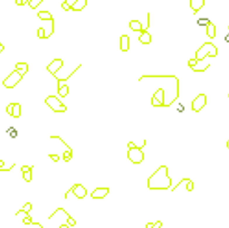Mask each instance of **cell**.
<instances>
[{"label": "cell", "instance_id": "46", "mask_svg": "<svg viewBox=\"0 0 229 228\" xmlns=\"http://www.w3.org/2000/svg\"><path fill=\"white\" fill-rule=\"evenodd\" d=\"M227 148H228V149H229V140H228V141H227Z\"/></svg>", "mask_w": 229, "mask_h": 228}, {"label": "cell", "instance_id": "5", "mask_svg": "<svg viewBox=\"0 0 229 228\" xmlns=\"http://www.w3.org/2000/svg\"><path fill=\"white\" fill-rule=\"evenodd\" d=\"M127 158L131 162L135 165H140L144 160V152L140 148H132L127 150Z\"/></svg>", "mask_w": 229, "mask_h": 228}, {"label": "cell", "instance_id": "48", "mask_svg": "<svg viewBox=\"0 0 229 228\" xmlns=\"http://www.w3.org/2000/svg\"><path fill=\"white\" fill-rule=\"evenodd\" d=\"M228 96H229V95H228Z\"/></svg>", "mask_w": 229, "mask_h": 228}, {"label": "cell", "instance_id": "42", "mask_svg": "<svg viewBox=\"0 0 229 228\" xmlns=\"http://www.w3.org/2000/svg\"><path fill=\"white\" fill-rule=\"evenodd\" d=\"M59 228H70V226H68L67 224H63V225H60V227Z\"/></svg>", "mask_w": 229, "mask_h": 228}, {"label": "cell", "instance_id": "14", "mask_svg": "<svg viewBox=\"0 0 229 228\" xmlns=\"http://www.w3.org/2000/svg\"><path fill=\"white\" fill-rule=\"evenodd\" d=\"M129 27L133 30V32H143V26L141 24L139 20H131L130 24H129Z\"/></svg>", "mask_w": 229, "mask_h": 228}, {"label": "cell", "instance_id": "31", "mask_svg": "<svg viewBox=\"0 0 229 228\" xmlns=\"http://www.w3.org/2000/svg\"><path fill=\"white\" fill-rule=\"evenodd\" d=\"M151 104H152L153 106H163V105H162L157 99H154L153 96H152V100H151Z\"/></svg>", "mask_w": 229, "mask_h": 228}, {"label": "cell", "instance_id": "33", "mask_svg": "<svg viewBox=\"0 0 229 228\" xmlns=\"http://www.w3.org/2000/svg\"><path fill=\"white\" fill-rule=\"evenodd\" d=\"M187 190H188V191H192V190H193V181L189 180V181L187 182Z\"/></svg>", "mask_w": 229, "mask_h": 228}, {"label": "cell", "instance_id": "37", "mask_svg": "<svg viewBox=\"0 0 229 228\" xmlns=\"http://www.w3.org/2000/svg\"><path fill=\"white\" fill-rule=\"evenodd\" d=\"M162 227V222H160V220H158V222H154V225H153L152 228H161Z\"/></svg>", "mask_w": 229, "mask_h": 228}, {"label": "cell", "instance_id": "26", "mask_svg": "<svg viewBox=\"0 0 229 228\" xmlns=\"http://www.w3.org/2000/svg\"><path fill=\"white\" fill-rule=\"evenodd\" d=\"M144 146H136L133 141H130V142L127 143V148H129V149H132V148H140V149H143Z\"/></svg>", "mask_w": 229, "mask_h": 228}, {"label": "cell", "instance_id": "10", "mask_svg": "<svg viewBox=\"0 0 229 228\" xmlns=\"http://www.w3.org/2000/svg\"><path fill=\"white\" fill-rule=\"evenodd\" d=\"M120 49L121 51H127L130 49V37L127 35H122L120 37Z\"/></svg>", "mask_w": 229, "mask_h": 228}, {"label": "cell", "instance_id": "8", "mask_svg": "<svg viewBox=\"0 0 229 228\" xmlns=\"http://www.w3.org/2000/svg\"><path fill=\"white\" fill-rule=\"evenodd\" d=\"M72 192H73L78 199H83V198H85V196L87 195V190H86V188L81 184H74L73 188H72Z\"/></svg>", "mask_w": 229, "mask_h": 228}, {"label": "cell", "instance_id": "44", "mask_svg": "<svg viewBox=\"0 0 229 228\" xmlns=\"http://www.w3.org/2000/svg\"><path fill=\"white\" fill-rule=\"evenodd\" d=\"M4 49H5V46H4L2 44H0V53H1V51H4Z\"/></svg>", "mask_w": 229, "mask_h": 228}, {"label": "cell", "instance_id": "23", "mask_svg": "<svg viewBox=\"0 0 229 228\" xmlns=\"http://www.w3.org/2000/svg\"><path fill=\"white\" fill-rule=\"evenodd\" d=\"M73 158V151H70V150H67V151L64 152L63 154V159L64 161H66V162H68L70 159Z\"/></svg>", "mask_w": 229, "mask_h": 228}, {"label": "cell", "instance_id": "30", "mask_svg": "<svg viewBox=\"0 0 229 228\" xmlns=\"http://www.w3.org/2000/svg\"><path fill=\"white\" fill-rule=\"evenodd\" d=\"M67 225L68 226H75L76 225V222H75V219L74 218H72V217H67Z\"/></svg>", "mask_w": 229, "mask_h": 228}, {"label": "cell", "instance_id": "2", "mask_svg": "<svg viewBox=\"0 0 229 228\" xmlns=\"http://www.w3.org/2000/svg\"><path fill=\"white\" fill-rule=\"evenodd\" d=\"M218 55V49L212 43H204L199 49L196 51V58L198 62L204 61L207 56L209 57H216Z\"/></svg>", "mask_w": 229, "mask_h": 228}, {"label": "cell", "instance_id": "25", "mask_svg": "<svg viewBox=\"0 0 229 228\" xmlns=\"http://www.w3.org/2000/svg\"><path fill=\"white\" fill-rule=\"evenodd\" d=\"M32 203H25V206H24V207H22V208L20 209L19 211L20 213H27V214H28V213H29V211H30V210H32Z\"/></svg>", "mask_w": 229, "mask_h": 228}, {"label": "cell", "instance_id": "24", "mask_svg": "<svg viewBox=\"0 0 229 228\" xmlns=\"http://www.w3.org/2000/svg\"><path fill=\"white\" fill-rule=\"evenodd\" d=\"M210 23H211V21H210L208 18H200L197 20V24L200 26H208Z\"/></svg>", "mask_w": 229, "mask_h": 228}, {"label": "cell", "instance_id": "32", "mask_svg": "<svg viewBox=\"0 0 229 228\" xmlns=\"http://www.w3.org/2000/svg\"><path fill=\"white\" fill-rule=\"evenodd\" d=\"M13 103H10V104L7 106L6 111H7V113L9 114V115H13Z\"/></svg>", "mask_w": 229, "mask_h": 228}, {"label": "cell", "instance_id": "16", "mask_svg": "<svg viewBox=\"0 0 229 228\" xmlns=\"http://www.w3.org/2000/svg\"><path fill=\"white\" fill-rule=\"evenodd\" d=\"M16 70L24 76L28 72V64L27 63H17L16 64Z\"/></svg>", "mask_w": 229, "mask_h": 228}, {"label": "cell", "instance_id": "20", "mask_svg": "<svg viewBox=\"0 0 229 228\" xmlns=\"http://www.w3.org/2000/svg\"><path fill=\"white\" fill-rule=\"evenodd\" d=\"M70 93V87H68V85H63L60 89H58V94L60 95L62 97H65V96H67V94Z\"/></svg>", "mask_w": 229, "mask_h": 228}, {"label": "cell", "instance_id": "43", "mask_svg": "<svg viewBox=\"0 0 229 228\" xmlns=\"http://www.w3.org/2000/svg\"><path fill=\"white\" fill-rule=\"evenodd\" d=\"M5 165V161L4 160H0V168H2Z\"/></svg>", "mask_w": 229, "mask_h": 228}, {"label": "cell", "instance_id": "4", "mask_svg": "<svg viewBox=\"0 0 229 228\" xmlns=\"http://www.w3.org/2000/svg\"><path fill=\"white\" fill-rule=\"evenodd\" d=\"M22 77H24V76L21 75L18 70H15L13 72H11V74H9V75L7 76L6 80H4L2 85H4L5 87H7V89H13V87L22 80Z\"/></svg>", "mask_w": 229, "mask_h": 228}, {"label": "cell", "instance_id": "27", "mask_svg": "<svg viewBox=\"0 0 229 228\" xmlns=\"http://www.w3.org/2000/svg\"><path fill=\"white\" fill-rule=\"evenodd\" d=\"M45 34H46V32H45V29L43 27L38 28V30H37V36H38L39 38H45Z\"/></svg>", "mask_w": 229, "mask_h": 228}, {"label": "cell", "instance_id": "12", "mask_svg": "<svg viewBox=\"0 0 229 228\" xmlns=\"http://www.w3.org/2000/svg\"><path fill=\"white\" fill-rule=\"evenodd\" d=\"M139 42L142 43L143 45L151 44V42H152V36H151V34L148 32L146 30H143L142 34H141V36L139 37Z\"/></svg>", "mask_w": 229, "mask_h": 228}, {"label": "cell", "instance_id": "38", "mask_svg": "<svg viewBox=\"0 0 229 228\" xmlns=\"http://www.w3.org/2000/svg\"><path fill=\"white\" fill-rule=\"evenodd\" d=\"M32 167H28V165H24V167H21V172H26V171H29L32 169Z\"/></svg>", "mask_w": 229, "mask_h": 228}, {"label": "cell", "instance_id": "11", "mask_svg": "<svg viewBox=\"0 0 229 228\" xmlns=\"http://www.w3.org/2000/svg\"><path fill=\"white\" fill-rule=\"evenodd\" d=\"M204 5V0H190V8L193 13H197Z\"/></svg>", "mask_w": 229, "mask_h": 228}, {"label": "cell", "instance_id": "9", "mask_svg": "<svg viewBox=\"0 0 229 228\" xmlns=\"http://www.w3.org/2000/svg\"><path fill=\"white\" fill-rule=\"evenodd\" d=\"M64 65V62L60 59V58H56V59H54L53 62H51L49 65H47V70L51 73L53 75H55L56 74V72L62 68V66Z\"/></svg>", "mask_w": 229, "mask_h": 228}, {"label": "cell", "instance_id": "18", "mask_svg": "<svg viewBox=\"0 0 229 228\" xmlns=\"http://www.w3.org/2000/svg\"><path fill=\"white\" fill-rule=\"evenodd\" d=\"M207 35L210 38L216 37V26L214 25L212 23H210L209 25L207 26Z\"/></svg>", "mask_w": 229, "mask_h": 228}, {"label": "cell", "instance_id": "29", "mask_svg": "<svg viewBox=\"0 0 229 228\" xmlns=\"http://www.w3.org/2000/svg\"><path fill=\"white\" fill-rule=\"evenodd\" d=\"M197 64H198L197 58H192V59H189V62H188V65L190 66L191 68H192V67H195V66H197Z\"/></svg>", "mask_w": 229, "mask_h": 228}, {"label": "cell", "instance_id": "36", "mask_svg": "<svg viewBox=\"0 0 229 228\" xmlns=\"http://www.w3.org/2000/svg\"><path fill=\"white\" fill-rule=\"evenodd\" d=\"M65 2H66V4H68V5L70 6V8H72V7L74 6V5L77 2V0H65Z\"/></svg>", "mask_w": 229, "mask_h": 228}, {"label": "cell", "instance_id": "47", "mask_svg": "<svg viewBox=\"0 0 229 228\" xmlns=\"http://www.w3.org/2000/svg\"><path fill=\"white\" fill-rule=\"evenodd\" d=\"M228 28H229V27H228Z\"/></svg>", "mask_w": 229, "mask_h": 228}, {"label": "cell", "instance_id": "1", "mask_svg": "<svg viewBox=\"0 0 229 228\" xmlns=\"http://www.w3.org/2000/svg\"><path fill=\"white\" fill-rule=\"evenodd\" d=\"M172 184L171 178L168 173V167L161 165L148 179V188L151 190H166Z\"/></svg>", "mask_w": 229, "mask_h": 228}, {"label": "cell", "instance_id": "15", "mask_svg": "<svg viewBox=\"0 0 229 228\" xmlns=\"http://www.w3.org/2000/svg\"><path fill=\"white\" fill-rule=\"evenodd\" d=\"M87 5V0H77V2L72 7V10L74 11H81L83 10L84 8Z\"/></svg>", "mask_w": 229, "mask_h": 228}, {"label": "cell", "instance_id": "6", "mask_svg": "<svg viewBox=\"0 0 229 228\" xmlns=\"http://www.w3.org/2000/svg\"><path fill=\"white\" fill-rule=\"evenodd\" d=\"M206 104H207V96H206V94H199L193 101L191 102V108H192V111H195V112L198 113L206 106Z\"/></svg>", "mask_w": 229, "mask_h": 228}, {"label": "cell", "instance_id": "7", "mask_svg": "<svg viewBox=\"0 0 229 228\" xmlns=\"http://www.w3.org/2000/svg\"><path fill=\"white\" fill-rule=\"evenodd\" d=\"M108 192H110V188H107V187H98L92 192L91 197L93 199H103L107 196Z\"/></svg>", "mask_w": 229, "mask_h": 228}, {"label": "cell", "instance_id": "3", "mask_svg": "<svg viewBox=\"0 0 229 228\" xmlns=\"http://www.w3.org/2000/svg\"><path fill=\"white\" fill-rule=\"evenodd\" d=\"M45 103L56 113H64V112L67 111V106L58 99L57 96H54V95L47 96V99L45 100Z\"/></svg>", "mask_w": 229, "mask_h": 228}, {"label": "cell", "instance_id": "22", "mask_svg": "<svg viewBox=\"0 0 229 228\" xmlns=\"http://www.w3.org/2000/svg\"><path fill=\"white\" fill-rule=\"evenodd\" d=\"M22 177H24V180L27 181V182H30L32 179V169L29 171H26V172H22Z\"/></svg>", "mask_w": 229, "mask_h": 228}, {"label": "cell", "instance_id": "19", "mask_svg": "<svg viewBox=\"0 0 229 228\" xmlns=\"http://www.w3.org/2000/svg\"><path fill=\"white\" fill-rule=\"evenodd\" d=\"M21 115V106L19 103H13V118H19Z\"/></svg>", "mask_w": 229, "mask_h": 228}, {"label": "cell", "instance_id": "45", "mask_svg": "<svg viewBox=\"0 0 229 228\" xmlns=\"http://www.w3.org/2000/svg\"><path fill=\"white\" fill-rule=\"evenodd\" d=\"M225 40H226V42H229V34L225 37Z\"/></svg>", "mask_w": 229, "mask_h": 228}, {"label": "cell", "instance_id": "39", "mask_svg": "<svg viewBox=\"0 0 229 228\" xmlns=\"http://www.w3.org/2000/svg\"><path fill=\"white\" fill-rule=\"evenodd\" d=\"M178 111H179V112H183V111H185V105H182V104H179Z\"/></svg>", "mask_w": 229, "mask_h": 228}, {"label": "cell", "instance_id": "40", "mask_svg": "<svg viewBox=\"0 0 229 228\" xmlns=\"http://www.w3.org/2000/svg\"><path fill=\"white\" fill-rule=\"evenodd\" d=\"M25 2H24V0H16V5H18V6H22Z\"/></svg>", "mask_w": 229, "mask_h": 228}, {"label": "cell", "instance_id": "28", "mask_svg": "<svg viewBox=\"0 0 229 228\" xmlns=\"http://www.w3.org/2000/svg\"><path fill=\"white\" fill-rule=\"evenodd\" d=\"M22 222H24L25 225H32V217H30V216H29V215H28V216H26L25 218L22 219Z\"/></svg>", "mask_w": 229, "mask_h": 228}, {"label": "cell", "instance_id": "41", "mask_svg": "<svg viewBox=\"0 0 229 228\" xmlns=\"http://www.w3.org/2000/svg\"><path fill=\"white\" fill-rule=\"evenodd\" d=\"M153 225H154V222H148L146 224V228H152Z\"/></svg>", "mask_w": 229, "mask_h": 228}, {"label": "cell", "instance_id": "34", "mask_svg": "<svg viewBox=\"0 0 229 228\" xmlns=\"http://www.w3.org/2000/svg\"><path fill=\"white\" fill-rule=\"evenodd\" d=\"M62 8H63L64 10H66V11H67V10H70V9H72L70 5H68V4H66L65 1H64L63 4H62Z\"/></svg>", "mask_w": 229, "mask_h": 228}, {"label": "cell", "instance_id": "13", "mask_svg": "<svg viewBox=\"0 0 229 228\" xmlns=\"http://www.w3.org/2000/svg\"><path fill=\"white\" fill-rule=\"evenodd\" d=\"M153 97L157 99L163 106H166V104H164V89H157V91L154 92V94H153Z\"/></svg>", "mask_w": 229, "mask_h": 228}, {"label": "cell", "instance_id": "35", "mask_svg": "<svg viewBox=\"0 0 229 228\" xmlns=\"http://www.w3.org/2000/svg\"><path fill=\"white\" fill-rule=\"evenodd\" d=\"M49 158H51L53 161H55V162H57L58 160H59V157H58L57 154H49Z\"/></svg>", "mask_w": 229, "mask_h": 228}, {"label": "cell", "instance_id": "17", "mask_svg": "<svg viewBox=\"0 0 229 228\" xmlns=\"http://www.w3.org/2000/svg\"><path fill=\"white\" fill-rule=\"evenodd\" d=\"M37 16H38V18L41 19V20H54L51 13H49V11H46V10L39 11V13H37Z\"/></svg>", "mask_w": 229, "mask_h": 228}, {"label": "cell", "instance_id": "21", "mask_svg": "<svg viewBox=\"0 0 229 228\" xmlns=\"http://www.w3.org/2000/svg\"><path fill=\"white\" fill-rule=\"evenodd\" d=\"M27 2H28V5L32 9H36L43 2V0H27Z\"/></svg>", "mask_w": 229, "mask_h": 228}]
</instances>
